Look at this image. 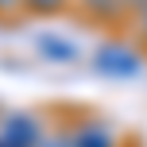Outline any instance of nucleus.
<instances>
[{"label":"nucleus","instance_id":"nucleus-2","mask_svg":"<svg viewBox=\"0 0 147 147\" xmlns=\"http://www.w3.org/2000/svg\"><path fill=\"white\" fill-rule=\"evenodd\" d=\"M66 136H70L74 147H120V143H124V136H120L109 120L89 116V112L74 120V124L66 128Z\"/></svg>","mask_w":147,"mask_h":147},{"label":"nucleus","instance_id":"nucleus-7","mask_svg":"<svg viewBox=\"0 0 147 147\" xmlns=\"http://www.w3.org/2000/svg\"><path fill=\"white\" fill-rule=\"evenodd\" d=\"M39 147H74V143H70L66 128H62V132H51V136H43V143H39Z\"/></svg>","mask_w":147,"mask_h":147},{"label":"nucleus","instance_id":"nucleus-4","mask_svg":"<svg viewBox=\"0 0 147 147\" xmlns=\"http://www.w3.org/2000/svg\"><path fill=\"white\" fill-rule=\"evenodd\" d=\"M35 51H39V58H47V62H74L78 58V43L66 39V35H54V31L35 35Z\"/></svg>","mask_w":147,"mask_h":147},{"label":"nucleus","instance_id":"nucleus-10","mask_svg":"<svg viewBox=\"0 0 147 147\" xmlns=\"http://www.w3.org/2000/svg\"><path fill=\"white\" fill-rule=\"evenodd\" d=\"M147 8V0H124V12H128V20H132L136 12H143Z\"/></svg>","mask_w":147,"mask_h":147},{"label":"nucleus","instance_id":"nucleus-6","mask_svg":"<svg viewBox=\"0 0 147 147\" xmlns=\"http://www.w3.org/2000/svg\"><path fill=\"white\" fill-rule=\"evenodd\" d=\"M66 4H74V0H23V16H54V12H62Z\"/></svg>","mask_w":147,"mask_h":147},{"label":"nucleus","instance_id":"nucleus-8","mask_svg":"<svg viewBox=\"0 0 147 147\" xmlns=\"http://www.w3.org/2000/svg\"><path fill=\"white\" fill-rule=\"evenodd\" d=\"M132 27H136V35H140L143 43H147V8H143V12H136V16H132Z\"/></svg>","mask_w":147,"mask_h":147},{"label":"nucleus","instance_id":"nucleus-11","mask_svg":"<svg viewBox=\"0 0 147 147\" xmlns=\"http://www.w3.org/2000/svg\"><path fill=\"white\" fill-rule=\"evenodd\" d=\"M0 147H4V143H0Z\"/></svg>","mask_w":147,"mask_h":147},{"label":"nucleus","instance_id":"nucleus-3","mask_svg":"<svg viewBox=\"0 0 147 147\" xmlns=\"http://www.w3.org/2000/svg\"><path fill=\"white\" fill-rule=\"evenodd\" d=\"M43 136H47L43 124L31 112H12V116L0 120V143L4 147H39Z\"/></svg>","mask_w":147,"mask_h":147},{"label":"nucleus","instance_id":"nucleus-9","mask_svg":"<svg viewBox=\"0 0 147 147\" xmlns=\"http://www.w3.org/2000/svg\"><path fill=\"white\" fill-rule=\"evenodd\" d=\"M0 16H23V0H0Z\"/></svg>","mask_w":147,"mask_h":147},{"label":"nucleus","instance_id":"nucleus-1","mask_svg":"<svg viewBox=\"0 0 147 147\" xmlns=\"http://www.w3.org/2000/svg\"><path fill=\"white\" fill-rule=\"evenodd\" d=\"M93 70L101 78H112V81H132V78L143 74V58H140L136 47L112 39V43H101L93 51Z\"/></svg>","mask_w":147,"mask_h":147},{"label":"nucleus","instance_id":"nucleus-5","mask_svg":"<svg viewBox=\"0 0 147 147\" xmlns=\"http://www.w3.org/2000/svg\"><path fill=\"white\" fill-rule=\"evenodd\" d=\"M74 4L81 8V16L93 23H120L124 20V0H74Z\"/></svg>","mask_w":147,"mask_h":147}]
</instances>
